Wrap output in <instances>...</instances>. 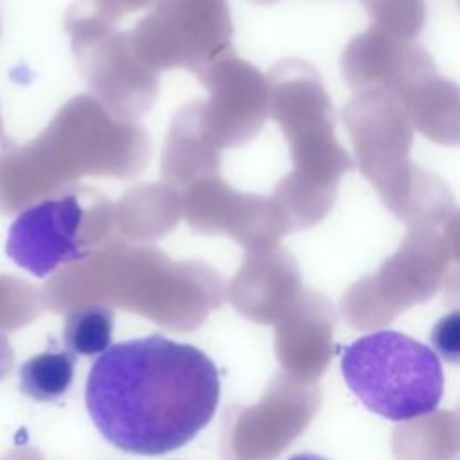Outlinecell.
I'll list each match as a JSON object with an SVG mask.
<instances>
[{
	"instance_id": "1",
	"label": "cell",
	"mask_w": 460,
	"mask_h": 460,
	"mask_svg": "<svg viewBox=\"0 0 460 460\" xmlns=\"http://www.w3.org/2000/svg\"><path fill=\"white\" fill-rule=\"evenodd\" d=\"M219 372L198 347L149 334L110 345L86 377L84 402L120 451L158 456L187 446L214 417Z\"/></svg>"
},
{
	"instance_id": "2",
	"label": "cell",
	"mask_w": 460,
	"mask_h": 460,
	"mask_svg": "<svg viewBox=\"0 0 460 460\" xmlns=\"http://www.w3.org/2000/svg\"><path fill=\"white\" fill-rule=\"evenodd\" d=\"M340 368L352 394L388 420H411L437 410L444 392L433 349L397 331H376L343 349Z\"/></svg>"
},
{
	"instance_id": "3",
	"label": "cell",
	"mask_w": 460,
	"mask_h": 460,
	"mask_svg": "<svg viewBox=\"0 0 460 460\" xmlns=\"http://www.w3.org/2000/svg\"><path fill=\"white\" fill-rule=\"evenodd\" d=\"M102 214L84 205L83 194L66 190L23 208L9 228L5 253L34 277L86 257Z\"/></svg>"
},
{
	"instance_id": "4",
	"label": "cell",
	"mask_w": 460,
	"mask_h": 460,
	"mask_svg": "<svg viewBox=\"0 0 460 460\" xmlns=\"http://www.w3.org/2000/svg\"><path fill=\"white\" fill-rule=\"evenodd\" d=\"M74 372L75 354L52 341L20 367V388L34 401L56 402L70 390Z\"/></svg>"
},
{
	"instance_id": "5",
	"label": "cell",
	"mask_w": 460,
	"mask_h": 460,
	"mask_svg": "<svg viewBox=\"0 0 460 460\" xmlns=\"http://www.w3.org/2000/svg\"><path fill=\"white\" fill-rule=\"evenodd\" d=\"M113 311L88 304L68 313L63 327L65 347L75 356H99L111 343Z\"/></svg>"
},
{
	"instance_id": "6",
	"label": "cell",
	"mask_w": 460,
	"mask_h": 460,
	"mask_svg": "<svg viewBox=\"0 0 460 460\" xmlns=\"http://www.w3.org/2000/svg\"><path fill=\"white\" fill-rule=\"evenodd\" d=\"M435 349L449 361L458 359V311L438 320L429 336Z\"/></svg>"
},
{
	"instance_id": "7",
	"label": "cell",
	"mask_w": 460,
	"mask_h": 460,
	"mask_svg": "<svg viewBox=\"0 0 460 460\" xmlns=\"http://www.w3.org/2000/svg\"><path fill=\"white\" fill-rule=\"evenodd\" d=\"M289 460H331V458L322 456V455H316V453H298V455L291 456Z\"/></svg>"
},
{
	"instance_id": "8",
	"label": "cell",
	"mask_w": 460,
	"mask_h": 460,
	"mask_svg": "<svg viewBox=\"0 0 460 460\" xmlns=\"http://www.w3.org/2000/svg\"><path fill=\"white\" fill-rule=\"evenodd\" d=\"M4 138V126H2V117H0V142Z\"/></svg>"
}]
</instances>
